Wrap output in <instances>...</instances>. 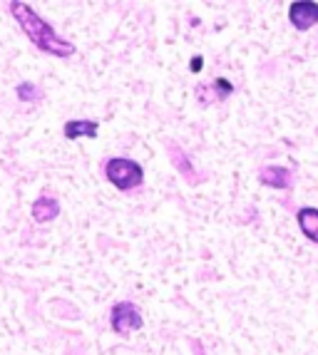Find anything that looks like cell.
<instances>
[{
  "label": "cell",
  "mask_w": 318,
  "mask_h": 355,
  "mask_svg": "<svg viewBox=\"0 0 318 355\" xmlns=\"http://www.w3.org/2000/svg\"><path fill=\"white\" fill-rule=\"evenodd\" d=\"M8 10L12 12V18L18 20V25L23 28L25 35L30 37V42L37 45L42 53L55 55V58H70V55H75V45L67 42V40H62V37L55 33L53 25L45 23V20H42L30 6L15 0V3L8 6Z\"/></svg>",
  "instance_id": "obj_1"
},
{
  "label": "cell",
  "mask_w": 318,
  "mask_h": 355,
  "mask_svg": "<svg viewBox=\"0 0 318 355\" xmlns=\"http://www.w3.org/2000/svg\"><path fill=\"white\" fill-rule=\"evenodd\" d=\"M105 177L110 184H115L119 191L137 189L144 182V169L137 164L135 159H124V157H115L105 164Z\"/></svg>",
  "instance_id": "obj_2"
},
{
  "label": "cell",
  "mask_w": 318,
  "mask_h": 355,
  "mask_svg": "<svg viewBox=\"0 0 318 355\" xmlns=\"http://www.w3.org/2000/svg\"><path fill=\"white\" fill-rule=\"evenodd\" d=\"M110 323H112V331L115 333L124 336V333L140 331L144 320H142L140 308H137L135 303L119 301V303H115L112 311H110Z\"/></svg>",
  "instance_id": "obj_3"
},
{
  "label": "cell",
  "mask_w": 318,
  "mask_h": 355,
  "mask_svg": "<svg viewBox=\"0 0 318 355\" xmlns=\"http://www.w3.org/2000/svg\"><path fill=\"white\" fill-rule=\"evenodd\" d=\"M289 20L296 30H308L318 23V3L313 0H296L289 6Z\"/></svg>",
  "instance_id": "obj_4"
},
{
  "label": "cell",
  "mask_w": 318,
  "mask_h": 355,
  "mask_svg": "<svg viewBox=\"0 0 318 355\" xmlns=\"http://www.w3.org/2000/svg\"><path fill=\"white\" fill-rule=\"evenodd\" d=\"M30 214H33V219H35V221L45 224V221H53L55 216L60 214V204L55 202V199H50L47 194H42V196H37L35 202H33Z\"/></svg>",
  "instance_id": "obj_5"
},
{
  "label": "cell",
  "mask_w": 318,
  "mask_h": 355,
  "mask_svg": "<svg viewBox=\"0 0 318 355\" xmlns=\"http://www.w3.org/2000/svg\"><path fill=\"white\" fill-rule=\"evenodd\" d=\"M296 221H299V229L303 231V236H306L308 241L318 243V209L303 207L296 214Z\"/></svg>",
  "instance_id": "obj_6"
},
{
  "label": "cell",
  "mask_w": 318,
  "mask_h": 355,
  "mask_svg": "<svg viewBox=\"0 0 318 355\" xmlns=\"http://www.w3.org/2000/svg\"><path fill=\"white\" fill-rule=\"evenodd\" d=\"M261 184H269L274 189H289L291 187V172L286 166H266L259 174Z\"/></svg>",
  "instance_id": "obj_7"
},
{
  "label": "cell",
  "mask_w": 318,
  "mask_h": 355,
  "mask_svg": "<svg viewBox=\"0 0 318 355\" xmlns=\"http://www.w3.org/2000/svg\"><path fill=\"white\" fill-rule=\"evenodd\" d=\"M97 130L100 125L92 122V119H70L65 122L62 132H65L67 139H80V137H97Z\"/></svg>",
  "instance_id": "obj_8"
},
{
  "label": "cell",
  "mask_w": 318,
  "mask_h": 355,
  "mask_svg": "<svg viewBox=\"0 0 318 355\" xmlns=\"http://www.w3.org/2000/svg\"><path fill=\"white\" fill-rule=\"evenodd\" d=\"M15 92H18V97H20L23 102H28V100H30V102L40 100V89H37L35 85H30V83H20Z\"/></svg>",
  "instance_id": "obj_9"
},
{
  "label": "cell",
  "mask_w": 318,
  "mask_h": 355,
  "mask_svg": "<svg viewBox=\"0 0 318 355\" xmlns=\"http://www.w3.org/2000/svg\"><path fill=\"white\" fill-rule=\"evenodd\" d=\"M214 87L219 89V97H226V95H231V83L229 80H224V77H219V80H214Z\"/></svg>",
  "instance_id": "obj_10"
},
{
  "label": "cell",
  "mask_w": 318,
  "mask_h": 355,
  "mask_svg": "<svg viewBox=\"0 0 318 355\" xmlns=\"http://www.w3.org/2000/svg\"><path fill=\"white\" fill-rule=\"evenodd\" d=\"M201 65H204V60H201L199 55H196V58H192V65H189V67H192V72H199Z\"/></svg>",
  "instance_id": "obj_11"
}]
</instances>
